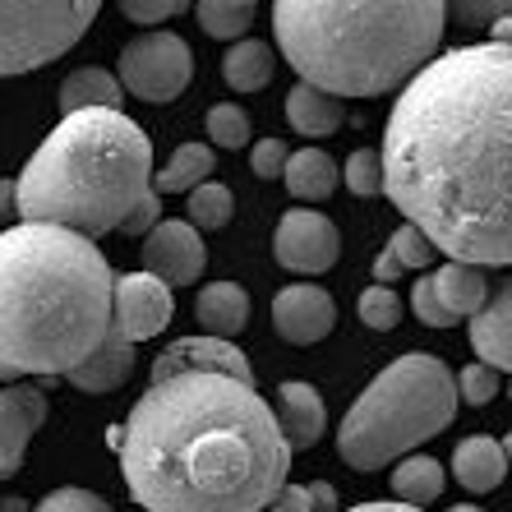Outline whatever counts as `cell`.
Instances as JSON below:
<instances>
[{"mask_svg":"<svg viewBox=\"0 0 512 512\" xmlns=\"http://www.w3.org/2000/svg\"><path fill=\"white\" fill-rule=\"evenodd\" d=\"M273 51H268V42H259V37H236L227 47V56H222V79H227L236 93H259V88L273 84Z\"/></svg>","mask_w":512,"mask_h":512,"instance_id":"cell-23","label":"cell"},{"mask_svg":"<svg viewBox=\"0 0 512 512\" xmlns=\"http://www.w3.org/2000/svg\"><path fill=\"white\" fill-rule=\"evenodd\" d=\"M130 374H134V346L120 342L116 333H107L93 356H88L84 365H74L65 379H70L74 388H84V393H116Z\"/></svg>","mask_w":512,"mask_h":512,"instance_id":"cell-21","label":"cell"},{"mask_svg":"<svg viewBox=\"0 0 512 512\" xmlns=\"http://www.w3.org/2000/svg\"><path fill=\"white\" fill-rule=\"evenodd\" d=\"M429 286H434V300L443 305V314L448 319H471V314L480 310L489 300V282H485V268H476V263H443L439 273H429Z\"/></svg>","mask_w":512,"mask_h":512,"instance_id":"cell-19","label":"cell"},{"mask_svg":"<svg viewBox=\"0 0 512 512\" xmlns=\"http://www.w3.org/2000/svg\"><path fill=\"white\" fill-rule=\"evenodd\" d=\"M120 10H125V19H134V24L153 28V24H167V19L185 14L190 0H120Z\"/></svg>","mask_w":512,"mask_h":512,"instance_id":"cell-36","label":"cell"},{"mask_svg":"<svg viewBox=\"0 0 512 512\" xmlns=\"http://www.w3.org/2000/svg\"><path fill=\"white\" fill-rule=\"evenodd\" d=\"M120 84L116 74L102 70V65H84V70H74L65 84H60V111L70 116V111H93V107H120Z\"/></svg>","mask_w":512,"mask_h":512,"instance_id":"cell-26","label":"cell"},{"mask_svg":"<svg viewBox=\"0 0 512 512\" xmlns=\"http://www.w3.org/2000/svg\"><path fill=\"white\" fill-rule=\"evenodd\" d=\"M383 254H388L402 273H425L429 263L439 259V250H434V245H429V240L420 236L411 222H402V227L393 231V240H388V250H383Z\"/></svg>","mask_w":512,"mask_h":512,"instance_id":"cell-29","label":"cell"},{"mask_svg":"<svg viewBox=\"0 0 512 512\" xmlns=\"http://www.w3.org/2000/svg\"><path fill=\"white\" fill-rule=\"evenodd\" d=\"M448 512H485V508H476V503H457V508H448Z\"/></svg>","mask_w":512,"mask_h":512,"instance_id":"cell-46","label":"cell"},{"mask_svg":"<svg viewBox=\"0 0 512 512\" xmlns=\"http://www.w3.org/2000/svg\"><path fill=\"white\" fill-rule=\"evenodd\" d=\"M120 476L143 512H268L291 476L273 402L231 374H167L134 402Z\"/></svg>","mask_w":512,"mask_h":512,"instance_id":"cell-2","label":"cell"},{"mask_svg":"<svg viewBox=\"0 0 512 512\" xmlns=\"http://www.w3.org/2000/svg\"><path fill=\"white\" fill-rule=\"evenodd\" d=\"M0 512H28L24 499H0Z\"/></svg>","mask_w":512,"mask_h":512,"instance_id":"cell-45","label":"cell"},{"mask_svg":"<svg viewBox=\"0 0 512 512\" xmlns=\"http://www.w3.org/2000/svg\"><path fill=\"white\" fill-rule=\"evenodd\" d=\"M245 5H259V0H245Z\"/></svg>","mask_w":512,"mask_h":512,"instance_id":"cell-47","label":"cell"},{"mask_svg":"<svg viewBox=\"0 0 512 512\" xmlns=\"http://www.w3.org/2000/svg\"><path fill=\"white\" fill-rule=\"evenodd\" d=\"M471 346H476L480 365H489L494 374L512 370V296L499 291L489 296L476 314H471Z\"/></svg>","mask_w":512,"mask_h":512,"instance_id":"cell-16","label":"cell"},{"mask_svg":"<svg viewBox=\"0 0 512 512\" xmlns=\"http://www.w3.org/2000/svg\"><path fill=\"white\" fill-rule=\"evenodd\" d=\"M448 476H443V462L425 453H406L397 457L393 466V499L397 503H411V508H429V503L443 494Z\"/></svg>","mask_w":512,"mask_h":512,"instance_id":"cell-24","label":"cell"},{"mask_svg":"<svg viewBox=\"0 0 512 512\" xmlns=\"http://www.w3.org/2000/svg\"><path fill=\"white\" fill-rule=\"evenodd\" d=\"M47 425V393L33 383L0 388V480L14 476L28 457L33 434Z\"/></svg>","mask_w":512,"mask_h":512,"instance_id":"cell-13","label":"cell"},{"mask_svg":"<svg viewBox=\"0 0 512 512\" xmlns=\"http://www.w3.org/2000/svg\"><path fill=\"white\" fill-rule=\"evenodd\" d=\"M111 282L107 254L88 236L47 222L0 231V383L84 365L111 333Z\"/></svg>","mask_w":512,"mask_h":512,"instance_id":"cell-3","label":"cell"},{"mask_svg":"<svg viewBox=\"0 0 512 512\" xmlns=\"http://www.w3.org/2000/svg\"><path fill=\"white\" fill-rule=\"evenodd\" d=\"M457 416V379L439 356L406 351L351 402L337 425V453L356 471H383L443 434Z\"/></svg>","mask_w":512,"mask_h":512,"instance_id":"cell-6","label":"cell"},{"mask_svg":"<svg viewBox=\"0 0 512 512\" xmlns=\"http://www.w3.org/2000/svg\"><path fill=\"white\" fill-rule=\"evenodd\" d=\"M411 310H416L420 323H429V328H453V319L443 314V305L434 300V286H429V273H420L416 291H411Z\"/></svg>","mask_w":512,"mask_h":512,"instance_id":"cell-39","label":"cell"},{"mask_svg":"<svg viewBox=\"0 0 512 512\" xmlns=\"http://www.w3.org/2000/svg\"><path fill=\"white\" fill-rule=\"evenodd\" d=\"M453 471L457 485L471 489V494H494L508 476V448L494 434H471V439L457 443L453 453Z\"/></svg>","mask_w":512,"mask_h":512,"instance_id":"cell-17","label":"cell"},{"mask_svg":"<svg viewBox=\"0 0 512 512\" xmlns=\"http://www.w3.org/2000/svg\"><path fill=\"white\" fill-rule=\"evenodd\" d=\"M194 319L208 328V337L236 342V333H245L250 323V291L240 282H208L194 300Z\"/></svg>","mask_w":512,"mask_h":512,"instance_id":"cell-18","label":"cell"},{"mask_svg":"<svg viewBox=\"0 0 512 512\" xmlns=\"http://www.w3.org/2000/svg\"><path fill=\"white\" fill-rule=\"evenodd\" d=\"M277 429H282V443L291 453H305L314 443L323 439V429H328V406H323L319 388L314 383H300V379H286L277 388Z\"/></svg>","mask_w":512,"mask_h":512,"instance_id":"cell-15","label":"cell"},{"mask_svg":"<svg viewBox=\"0 0 512 512\" xmlns=\"http://www.w3.org/2000/svg\"><path fill=\"white\" fill-rule=\"evenodd\" d=\"M337 176H346V190L360 199L383 194V167H379V148H356L346 157V167H337Z\"/></svg>","mask_w":512,"mask_h":512,"instance_id":"cell-32","label":"cell"},{"mask_svg":"<svg viewBox=\"0 0 512 512\" xmlns=\"http://www.w3.org/2000/svg\"><path fill=\"white\" fill-rule=\"evenodd\" d=\"M310 499H314V512H337V489L328 485V480L310 485Z\"/></svg>","mask_w":512,"mask_h":512,"instance_id":"cell-41","label":"cell"},{"mask_svg":"<svg viewBox=\"0 0 512 512\" xmlns=\"http://www.w3.org/2000/svg\"><path fill=\"white\" fill-rule=\"evenodd\" d=\"M14 176L10 180H0V222H14Z\"/></svg>","mask_w":512,"mask_h":512,"instance_id":"cell-43","label":"cell"},{"mask_svg":"<svg viewBox=\"0 0 512 512\" xmlns=\"http://www.w3.org/2000/svg\"><path fill=\"white\" fill-rule=\"evenodd\" d=\"M360 323L374 328V333H393L397 323H402V296H397L393 286L374 282L370 291H360Z\"/></svg>","mask_w":512,"mask_h":512,"instance_id":"cell-30","label":"cell"},{"mask_svg":"<svg viewBox=\"0 0 512 512\" xmlns=\"http://www.w3.org/2000/svg\"><path fill=\"white\" fill-rule=\"evenodd\" d=\"M28 512H116L102 494H93V489H79V485H60V489H51L47 499L37 503V508H28Z\"/></svg>","mask_w":512,"mask_h":512,"instance_id":"cell-33","label":"cell"},{"mask_svg":"<svg viewBox=\"0 0 512 512\" xmlns=\"http://www.w3.org/2000/svg\"><path fill=\"white\" fill-rule=\"evenodd\" d=\"M153 180V143L120 107L70 111L14 180L19 222H47L74 236L120 231Z\"/></svg>","mask_w":512,"mask_h":512,"instance_id":"cell-5","label":"cell"},{"mask_svg":"<svg viewBox=\"0 0 512 512\" xmlns=\"http://www.w3.org/2000/svg\"><path fill=\"white\" fill-rule=\"evenodd\" d=\"M453 379H457V397H462L466 406H489L494 397H499L503 374H494L489 365H466V370L453 374Z\"/></svg>","mask_w":512,"mask_h":512,"instance_id":"cell-35","label":"cell"},{"mask_svg":"<svg viewBox=\"0 0 512 512\" xmlns=\"http://www.w3.org/2000/svg\"><path fill=\"white\" fill-rule=\"evenodd\" d=\"M194 56L185 37L176 33H139L120 51V93H134L139 102H171L190 88Z\"/></svg>","mask_w":512,"mask_h":512,"instance_id":"cell-8","label":"cell"},{"mask_svg":"<svg viewBox=\"0 0 512 512\" xmlns=\"http://www.w3.org/2000/svg\"><path fill=\"white\" fill-rule=\"evenodd\" d=\"M273 328H277V337L291 346H314L337 328V305H333V296L314 282L282 286L273 296Z\"/></svg>","mask_w":512,"mask_h":512,"instance_id":"cell-12","label":"cell"},{"mask_svg":"<svg viewBox=\"0 0 512 512\" xmlns=\"http://www.w3.org/2000/svg\"><path fill=\"white\" fill-rule=\"evenodd\" d=\"M203 263H208V250L190 222H157L143 236V273H153L157 282L194 286L203 277Z\"/></svg>","mask_w":512,"mask_h":512,"instance_id":"cell-11","label":"cell"},{"mask_svg":"<svg viewBox=\"0 0 512 512\" xmlns=\"http://www.w3.org/2000/svg\"><path fill=\"white\" fill-rule=\"evenodd\" d=\"M346 512H425V508H411V503H397V499H374V503H356V508H346Z\"/></svg>","mask_w":512,"mask_h":512,"instance_id":"cell-42","label":"cell"},{"mask_svg":"<svg viewBox=\"0 0 512 512\" xmlns=\"http://www.w3.org/2000/svg\"><path fill=\"white\" fill-rule=\"evenodd\" d=\"M254 24V5L245 0H199V28L217 42H236Z\"/></svg>","mask_w":512,"mask_h":512,"instance_id":"cell-27","label":"cell"},{"mask_svg":"<svg viewBox=\"0 0 512 512\" xmlns=\"http://www.w3.org/2000/svg\"><path fill=\"white\" fill-rule=\"evenodd\" d=\"M190 227L194 231H222L231 222V190L217 180H199L190 190Z\"/></svg>","mask_w":512,"mask_h":512,"instance_id":"cell-28","label":"cell"},{"mask_svg":"<svg viewBox=\"0 0 512 512\" xmlns=\"http://www.w3.org/2000/svg\"><path fill=\"white\" fill-rule=\"evenodd\" d=\"M286 157H291V143H286V139H273V134H268V139L254 143L250 167H254V176H263V180H282Z\"/></svg>","mask_w":512,"mask_h":512,"instance_id":"cell-37","label":"cell"},{"mask_svg":"<svg viewBox=\"0 0 512 512\" xmlns=\"http://www.w3.org/2000/svg\"><path fill=\"white\" fill-rule=\"evenodd\" d=\"M190 370L231 374V379H240V383H254V370H250V360H245V351H240L236 342H227V337H208V333L171 342L167 351L153 360V374H148V383H153V379H167V374H190Z\"/></svg>","mask_w":512,"mask_h":512,"instance_id":"cell-14","label":"cell"},{"mask_svg":"<svg viewBox=\"0 0 512 512\" xmlns=\"http://www.w3.org/2000/svg\"><path fill=\"white\" fill-rule=\"evenodd\" d=\"M342 116H346V102L333 93H323L314 84H296L286 93V120L291 130L305 134V139H328V134L342 130Z\"/></svg>","mask_w":512,"mask_h":512,"instance_id":"cell-20","label":"cell"},{"mask_svg":"<svg viewBox=\"0 0 512 512\" xmlns=\"http://www.w3.org/2000/svg\"><path fill=\"white\" fill-rule=\"evenodd\" d=\"M512 0H443V19H457L462 28H489L508 14Z\"/></svg>","mask_w":512,"mask_h":512,"instance_id":"cell-34","label":"cell"},{"mask_svg":"<svg viewBox=\"0 0 512 512\" xmlns=\"http://www.w3.org/2000/svg\"><path fill=\"white\" fill-rule=\"evenodd\" d=\"M208 143H217V148H245L250 143V116L236 107V102H217L213 111H208Z\"/></svg>","mask_w":512,"mask_h":512,"instance_id":"cell-31","label":"cell"},{"mask_svg":"<svg viewBox=\"0 0 512 512\" xmlns=\"http://www.w3.org/2000/svg\"><path fill=\"white\" fill-rule=\"evenodd\" d=\"M213 167H217L213 143H180L176 157L162 167V176L148 180V190L153 194H190L199 180L213 176Z\"/></svg>","mask_w":512,"mask_h":512,"instance_id":"cell-25","label":"cell"},{"mask_svg":"<svg viewBox=\"0 0 512 512\" xmlns=\"http://www.w3.org/2000/svg\"><path fill=\"white\" fill-rule=\"evenodd\" d=\"M273 512H314V499H310V485H291L286 480L282 489H277V499L268 503Z\"/></svg>","mask_w":512,"mask_h":512,"instance_id":"cell-40","label":"cell"},{"mask_svg":"<svg viewBox=\"0 0 512 512\" xmlns=\"http://www.w3.org/2000/svg\"><path fill=\"white\" fill-rule=\"evenodd\" d=\"M443 0H273L277 51L300 84L383 97L439 56Z\"/></svg>","mask_w":512,"mask_h":512,"instance_id":"cell-4","label":"cell"},{"mask_svg":"<svg viewBox=\"0 0 512 512\" xmlns=\"http://www.w3.org/2000/svg\"><path fill=\"white\" fill-rule=\"evenodd\" d=\"M102 0H0V79L60 60L97 19Z\"/></svg>","mask_w":512,"mask_h":512,"instance_id":"cell-7","label":"cell"},{"mask_svg":"<svg viewBox=\"0 0 512 512\" xmlns=\"http://www.w3.org/2000/svg\"><path fill=\"white\" fill-rule=\"evenodd\" d=\"M512 37V24H508V14L503 19H494V42H508Z\"/></svg>","mask_w":512,"mask_h":512,"instance_id":"cell-44","label":"cell"},{"mask_svg":"<svg viewBox=\"0 0 512 512\" xmlns=\"http://www.w3.org/2000/svg\"><path fill=\"white\" fill-rule=\"evenodd\" d=\"M157 222H162V194L148 190V194H143V199L130 208V217L120 222V231H125V236H148Z\"/></svg>","mask_w":512,"mask_h":512,"instance_id":"cell-38","label":"cell"},{"mask_svg":"<svg viewBox=\"0 0 512 512\" xmlns=\"http://www.w3.org/2000/svg\"><path fill=\"white\" fill-rule=\"evenodd\" d=\"M273 250H277V263H282L286 273L319 277L337 263L342 236H337L333 217L314 213V208H291V213H282V222H277Z\"/></svg>","mask_w":512,"mask_h":512,"instance_id":"cell-10","label":"cell"},{"mask_svg":"<svg viewBox=\"0 0 512 512\" xmlns=\"http://www.w3.org/2000/svg\"><path fill=\"white\" fill-rule=\"evenodd\" d=\"M383 194L439 254L512 263V51L480 42L425 60L383 130Z\"/></svg>","mask_w":512,"mask_h":512,"instance_id":"cell-1","label":"cell"},{"mask_svg":"<svg viewBox=\"0 0 512 512\" xmlns=\"http://www.w3.org/2000/svg\"><path fill=\"white\" fill-rule=\"evenodd\" d=\"M282 180L300 203H323V199H333L342 176H337V162L323 153V148H300V153L286 157Z\"/></svg>","mask_w":512,"mask_h":512,"instance_id":"cell-22","label":"cell"},{"mask_svg":"<svg viewBox=\"0 0 512 512\" xmlns=\"http://www.w3.org/2000/svg\"><path fill=\"white\" fill-rule=\"evenodd\" d=\"M176 319V296L153 273H125L111 282V333L120 342H148Z\"/></svg>","mask_w":512,"mask_h":512,"instance_id":"cell-9","label":"cell"}]
</instances>
